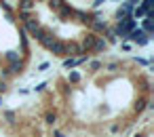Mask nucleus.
Returning a JSON list of instances; mask_svg holds the SVG:
<instances>
[{"label":"nucleus","mask_w":154,"mask_h":137,"mask_svg":"<svg viewBox=\"0 0 154 137\" xmlns=\"http://www.w3.org/2000/svg\"><path fill=\"white\" fill-rule=\"evenodd\" d=\"M135 26H137V21H135L133 17H125V19H120V23H118V28H116V34H118L120 38H127V36L133 32Z\"/></svg>","instance_id":"obj_1"},{"label":"nucleus","mask_w":154,"mask_h":137,"mask_svg":"<svg viewBox=\"0 0 154 137\" xmlns=\"http://www.w3.org/2000/svg\"><path fill=\"white\" fill-rule=\"evenodd\" d=\"M127 38H131V40H135V42H139V44H146V42H148V34H146L143 30H133Z\"/></svg>","instance_id":"obj_2"},{"label":"nucleus","mask_w":154,"mask_h":137,"mask_svg":"<svg viewBox=\"0 0 154 137\" xmlns=\"http://www.w3.org/2000/svg\"><path fill=\"white\" fill-rule=\"evenodd\" d=\"M47 122L53 124V122H55V114H47Z\"/></svg>","instance_id":"obj_3"},{"label":"nucleus","mask_w":154,"mask_h":137,"mask_svg":"<svg viewBox=\"0 0 154 137\" xmlns=\"http://www.w3.org/2000/svg\"><path fill=\"white\" fill-rule=\"evenodd\" d=\"M78 78H80V76H78V74H76V72H74V74H72V76H70V80H72V82H76V80H78Z\"/></svg>","instance_id":"obj_4"},{"label":"nucleus","mask_w":154,"mask_h":137,"mask_svg":"<svg viewBox=\"0 0 154 137\" xmlns=\"http://www.w3.org/2000/svg\"><path fill=\"white\" fill-rule=\"evenodd\" d=\"M53 137H63V133H61V131H55V135H53Z\"/></svg>","instance_id":"obj_5"},{"label":"nucleus","mask_w":154,"mask_h":137,"mask_svg":"<svg viewBox=\"0 0 154 137\" xmlns=\"http://www.w3.org/2000/svg\"><path fill=\"white\" fill-rule=\"evenodd\" d=\"M101 2H106V0H97V2H95V5H97V7H99V5H101Z\"/></svg>","instance_id":"obj_6"}]
</instances>
